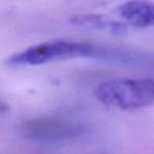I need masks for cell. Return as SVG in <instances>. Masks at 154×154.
I'll return each mask as SVG.
<instances>
[{
	"instance_id": "obj_2",
	"label": "cell",
	"mask_w": 154,
	"mask_h": 154,
	"mask_svg": "<svg viewBox=\"0 0 154 154\" xmlns=\"http://www.w3.org/2000/svg\"><path fill=\"white\" fill-rule=\"evenodd\" d=\"M97 100L122 110L139 109L154 103V79H112L96 87Z\"/></svg>"
},
{
	"instance_id": "obj_3",
	"label": "cell",
	"mask_w": 154,
	"mask_h": 154,
	"mask_svg": "<svg viewBox=\"0 0 154 154\" xmlns=\"http://www.w3.org/2000/svg\"><path fill=\"white\" fill-rule=\"evenodd\" d=\"M96 51L97 47L91 43L70 40L49 41L14 54L8 60V64L13 66H38L80 57L95 59Z\"/></svg>"
},
{
	"instance_id": "obj_4",
	"label": "cell",
	"mask_w": 154,
	"mask_h": 154,
	"mask_svg": "<svg viewBox=\"0 0 154 154\" xmlns=\"http://www.w3.org/2000/svg\"><path fill=\"white\" fill-rule=\"evenodd\" d=\"M116 13L128 28L154 26V3L147 0H129L117 8Z\"/></svg>"
},
{
	"instance_id": "obj_1",
	"label": "cell",
	"mask_w": 154,
	"mask_h": 154,
	"mask_svg": "<svg viewBox=\"0 0 154 154\" xmlns=\"http://www.w3.org/2000/svg\"><path fill=\"white\" fill-rule=\"evenodd\" d=\"M87 130L84 120L70 114H51L21 122L17 132L36 143H61L82 136Z\"/></svg>"
}]
</instances>
